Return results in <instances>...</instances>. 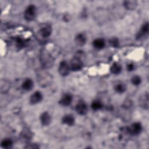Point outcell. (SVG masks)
Returning a JSON list of instances; mask_svg holds the SVG:
<instances>
[{
	"label": "cell",
	"instance_id": "1",
	"mask_svg": "<svg viewBox=\"0 0 149 149\" xmlns=\"http://www.w3.org/2000/svg\"><path fill=\"white\" fill-rule=\"evenodd\" d=\"M36 77L39 86L41 87H48L52 83L53 80L52 75L44 69L38 70L36 74Z\"/></svg>",
	"mask_w": 149,
	"mask_h": 149
},
{
	"label": "cell",
	"instance_id": "2",
	"mask_svg": "<svg viewBox=\"0 0 149 149\" xmlns=\"http://www.w3.org/2000/svg\"><path fill=\"white\" fill-rule=\"evenodd\" d=\"M40 60L44 69L51 68L54 63V58L47 49H43L40 52Z\"/></svg>",
	"mask_w": 149,
	"mask_h": 149
},
{
	"label": "cell",
	"instance_id": "3",
	"mask_svg": "<svg viewBox=\"0 0 149 149\" xmlns=\"http://www.w3.org/2000/svg\"><path fill=\"white\" fill-rule=\"evenodd\" d=\"M83 66L81 59L77 56H74L70 61L69 66L70 69L72 71L80 70Z\"/></svg>",
	"mask_w": 149,
	"mask_h": 149
},
{
	"label": "cell",
	"instance_id": "4",
	"mask_svg": "<svg viewBox=\"0 0 149 149\" xmlns=\"http://www.w3.org/2000/svg\"><path fill=\"white\" fill-rule=\"evenodd\" d=\"M36 16V8L33 5H30L27 7L24 13V17L26 20L31 21Z\"/></svg>",
	"mask_w": 149,
	"mask_h": 149
},
{
	"label": "cell",
	"instance_id": "5",
	"mask_svg": "<svg viewBox=\"0 0 149 149\" xmlns=\"http://www.w3.org/2000/svg\"><path fill=\"white\" fill-rule=\"evenodd\" d=\"M142 130V126L140 123L136 122L132 124L129 127L126 128V132L127 133L135 136L140 134Z\"/></svg>",
	"mask_w": 149,
	"mask_h": 149
},
{
	"label": "cell",
	"instance_id": "6",
	"mask_svg": "<svg viewBox=\"0 0 149 149\" xmlns=\"http://www.w3.org/2000/svg\"><path fill=\"white\" fill-rule=\"evenodd\" d=\"M51 32H52V29L51 26L48 24H46L42 26L40 29L38 33V35L41 39H42V40H44L45 39H47L50 36Z\"/></svg>",
	"mask_w": 149,
	"mask_h": 149
},
{
	"label": "cell",
	"instance_id": "7",
	"mask_svg": "<svg viewBox=\"0 0 149 149\" xmlns=\"http://www.w3.org/2000/svg\"><path fill=\"white\" fill-rule=\"evenodd\" d=\"M70 66L65 61H62L60 62L58 71L59 74L62 76H67L70 72Z\"/></svg>",
	"mask_w": 149,
	"mask_h": 149
},
{
	"label": "cell",
	"instance_id": "8",
	"mask_svg": "<svg viewBox=\"0 0 149 149\" xmlns=\"http://www.w3.org/2000/svg\"><path fill=\"white\" fill-rule=\"evenodd\" d=\"M148 23L146 22L141 26L140 30L137 33L136 38L137 40H141L146 37L148 34Z\"/></svg>",
	"mask_w": 149,
	"mask_h": 149
},
{
	"label": "cell",
	"instance_id": "9",
	"mask_svg": "<svg viewBox=\"0 0 149 149\" xmlns=\"http://www.w3.org/2000/svg\"><path fill=\"white\" fill-rule=\"evenodd\" d=\"M76 111L79 115H85L88 111L87 104L83 101H79L76 105Z\"/></svg>",
	"mask_w": 149,
	"mask_h": 149
},
{
	"label": "cell",
	"instance_id": "10",
	"mask_svg": "<svg viewBox=\"0 0 149 149\" xmlns=\"http://www.w3.org/2000/svg\"><path fill=\"white\" fill-rule=\"evenodd\" d=\"M139 105L144 109L148 108V93H145L141 95L139 99Z\"/></svg>",
	"mask_w": 149,
	"mask_h": 149
},
{
	"label": "cell",
	"instance_id": "11",
	"mask_svg": "<svg viewBox=\"0 0 149 149\" xmlns=\"http://www.w3.org/2000/svg\"><path fill=\"white\" fill-rule=\"evenodd\" d=\"M42 99V95L40 91L34 92L30 97V102L31 104H36Z\"/></svg>",
	"mask_w": 149,
	"mask_h": 149
},
{
	"label": "cell",
	"instance_id": "12",
	"mask_svg": "<svg viewBox=\"0 0 149 149\" xmlns=\"http://www.w3.org/2000/svg\"><path fill=\"white\" fill-rule=\"evenodd\" d=\"M72 101V96L70 94H65L61 98L59 104L63 106L69 105Z\"/></svg>",
	"mask_w": 149,
	"mask_h": 149
},
{
	"label": "cell",
	"instance_id": "13",
	"mask_svg": "<svg viewBox=\"0 0 149 149\" xmlns=\"http://www.w3.org/2000/svg\"><path fill=\"white\" fill-rule=\"evenodd\" d=\"M40 121L42 125L47 126L51 123V116L47 112H44L40 116Z\"/></svg>",
	"mask_w": 149,
	"mask_h": 149
},
{
	"label": "cell",
	"instance_id": "14",
	"mask_svg": "<svg viewBox=\"0 0 149 149\" xmlns=\"http://www.w3.org/2000/svg\"><path fill=\"white\" fill-rule=\"evenodd\" d=\"M74 41L77 45L83 46L86 44V37L84 34L79 33L75 37Z\"/></svg>",
	"mask_w": 149,
	"mask_h": 149
},
{
	"label": "cell",
	"instance_id": "15",
	"mask_svg": "<svg viewBox=\"0 0 149 149\" xmlns=\"http://www.w3.org/2000/svg\"><path fill=\"white\" fill-rule=\"evenodd\" d=\"M33 85L34 84H33V80L31 79L27 78L23 81L22 84V87L24 90L30 91L33 87Z\"/></svg>",
	"mask_w": 149,
	"mask_h": 149
},
{
	"label": "cell",
	"instance_id": "16",
	"mask_svg": "<svg viewBox=\"0 0 149 149\" xmlns=\"http://www.w3.org/2000/svg\"><path fill=\"white\" fill-rule=\"evenodd\" d=\"M123 6L128 10H133L136 8L137 6V2L133 0L125 1L123 2Z\"/></svg>",
	"mask_w": 149,
	"mask_h": 149
},
{
	"label": "cell",
	"instance_id": "17",
	"mask_svg": "<svg viewBox=\"0 0 149 149\" xmlns=\"http://www.w3.org/2000/svg\"><path fill=\"white\" fill-rule=\"evenodd\" d=\"M105 41L102 38H96L93 41V47L98 49H102L105 46Z\"/></svg>",
	"mask_w": 149,
	"mask_h": 149
},
{
	"label": "cell",
	"instance_id": "18",
	"mask_svg": "<svg viewBox=\"0 0 149 149\" xmlns=\"http://www.w3.org/2000/svg\"><path fill=\"white\" fill-rule=\"evenodd\" d=\"M62 123L68 126H71L74 123V118L72 115H66L62 119Z\"/></svg>",
	"mask_w": 149,
	"mask_h": 149
},
{
	"label": "cell",
	"instance_id": "19",
	"mask_svg": "<svg viewBox=\"0 0 149 149\" xmlns=\"http://www.w3.org/2000/svg\"><path fill=\"white\" fill-rule=\"evenodd\" d=\"M110 70H111V73H112L113 74H118L120 73V72H121L122 67H121L120 65H119L118 63L115 62L111 66V67L110 68Z\"/></svg>",
	"mask_w": 149,
	"mask_h": 149
},
{
	"label": "cell",
	"instance_id": "20",
	"mask_svg": "<svg viewBox=\"0 0 149 149\" xmlns=\"http://www.w3.org/2000/svg\"><path fill=\"white\" fill-rule=\"evenodd\" d=\"M12 144H13L12 140L9 138L4 139L1 143V147L5 148H10L12 146Z\"/></svg>",
	"mask_w": 149,
	"mask_h": 149
},
{
	"label": "cell",
	"instance_id": "21",
	"mask_svg": "<svg viewBox=\"0 0 149 149\" xmlns=\"http://www.w3.org/2000/svg\"><path fill=\"white\" fill-rule=\"evenodd\" d=\"M91 108L94 111H97V110H99L100 109H101L102 108V103L101 102V101H99V100H94L92 103H91Z\"/></svg>",
	"mask_w": 149,
	"mask_h": 149
},
{
	"label": "cell",
	"instance_id": "22",
	"mask_svg": "<svg viewBox=\"0 0 149 149\" xmlns=\"http://www.w3.org/2000/svg\"><path fill=\"white\" fill-rule=\"evenodd\" d=\"M114 89L115 91L118 93H123L126 90V87L123 83H118L116 84H115Z\"/></svg>",
	"mask_w": 149,
	"mask_h": 149
},
{
	"label": "cell",
	"instance_id": "23",
	"mask_svg": "<svg viewBox=\"0 0 149 149\" xmlns=\"http://www.w3.org/2000/svg\"><path fill=\"white\" fill-rule=\"evenodd\" d=\"M27 41L24 39H23L22 38L20 37H17L15 38V43L16 45L17 46V47H18L19 48H21L24 47L26 44Z\"/></svg>",
	"mask_w": 149,
	"mask_h": 149
},
{
	"label": "cell",
	"instance_id": "24",
	"mask_svg": "<svg viewBox=\"0 0 149 149\" xmlns=\"http://www.w3.org/2000/svg\"><path fill=\"white\" fill-rule=\"evenodd\" d=\"M5 84L3 85V83H1V93H6L8 91L9 87H10V84L8 81L6 80H4Z\"/></svg>",
	"mask_w": 149,
	"mask_h": 149
},
{
	"label": "cell",
	"instance_id": "25",
	"mask_svg": "<svg viewBox=\"0 0 149 149\" xmlns=\"http://www.w3.org/2000/svg\"><path fill=\"white\" fill-rule=\"evenodd\" d=\"M131 82L132 83L134 86H138L139 85L141 82V77L139 76H134L131 79Z\"/></svg>",
	"mask_w": 149,
	"mask_h": 149
},
{
	"label": "cell",
	"instance_id": "26",
	"mask_svg": "<svg viewBox=\"0 0 149 149\" xmlns=\"http://www.w3.org/2000/svg\"><path fill=\"white\" fill-rule=\"evenodd\" d=\"M109 44L111 47H114V48L118 47V46L119 45V40L117 38H111L109 41Z\"/></svg>",
	"mask_w": 149,
	"mask_h": 149
},
{
	"label": "cell",
	"instance_id": "27",
	"mask_svg": "<svg viewBox=\"0 0 149 149\" xmlns=\"http://www.w3.org/2000/svg\"><path fill=\"white\" fill-rule=\"evenodd\" d=\"M23 137H24V138H26V139H30V137H31V134H30V133L29 132V131H28L27 130H26V131H24L23 132Z\"/></svg>",
	"mask_w": 149,
	"mask_h": 149
},
{
	"label": "cell",
	"instance_id": "28",
	"mask_svg": "<svg viewBox=\"0 0 149 149\" xmlns=\"http://www.w3.org/2000/svg\"><path fill=\"white\" fill-rule=\"evenodd\" d=\"M127 69L129 71H132L134 69V66L132 63H129L127 66Z\"/></svg>",
	"mask_w": 149,
	"mask_h": 149
}]
</instances>
